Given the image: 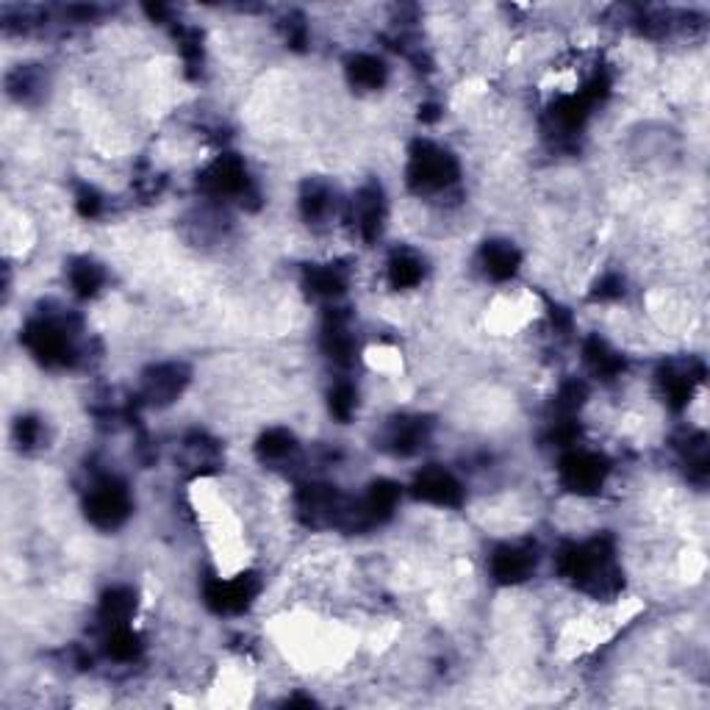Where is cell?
Listing matches in <instances>:
<instances>
[{
    "label": "cell",
    "instance_id": "1",
    "mask_svg": "<svg viewBox=\"0 0 710 710\" xmlns=\"http://www.w3.org/2000/svg\"><path fill=\"white\" fill-rule=\"evenodd\" d=\"M128 511H131V500H128L125 489L112 481H103L94 486L89 494V502H86V513L98 528H117L128 516Z\"/></svg>",
    "mask_w": 710,
    "mask_h": 710
},
{
    "label": "cell",
    "instance_id": "2",
    "mask_svg": "<svg viewBox=\"0 0 710 710\" xmlns=\"http://www.w3.org/2000/svg\"><path fill=\"white\" fill-rule=\"evenodd\" d=\"M411 175L422 189H444L458 178V164L450 153H444L433 145H424L413 156Z\"/></svg>",
    "mask_w": 710,
    "mask_h": 710
},
{
    "label": "cell",
    "instance_id": "3",
    "mask_svg": "<svg viewBox=\"0 0 710 710\" xmlns=\"http://www.w3.org/2000/svg\"><path fill=\"white\" fill-rule=\"evenodd\" d=\"M560 475L572 491L586 494V491H597L605 483L608 466L594 452H569L560 461Z\"/></svg>",
    "mask_w": 710,
    "mask_h": 710
},
{
    "label": "cell",
    "instance_id": "4",
    "mask_svg": "<svg viewBox=\"0 0 710 710\" xmlns=\"http://www.w3.org/2000/svg\"><path fill=\"white\" fill-rule=\"evenodd\" d=\"M416 497L433 505H458L461 502V483L444 469H424L416 481Z\"/></svg>",
    "mask_w": 710,
    "mask_h": 710
},
{
    "label": "cell",
    "instance_id": "5",
    "mask_svg": "<svg viewBox=\"0 0 710 710\" xmlns=\"http://www.w3.org/2000/svg\"><path fill=\"white\" fill-rule=\"evenodd\" d=\"M206 183L217 195H242L248 189V170L239 159L222 156L206 172Z\"/></svg>",
    "mask_w": 710,
    "mask_h": 710
},
{
    "label": "cell",
    "instance_id": "6",
    "mask_svg": "<svg viewBox=\"0 0 710 710\" xmlns=\"http://www.w3.org/2000/svg\"><path fill=\"white\" fill-rule=\"evenodd\" d=\"M491 569H494L497 580L519 583L530 575L533 555H530V550H522V547H502V550H497V555L491 560Z\"/></svg>",
    "mask_w": 710,
    "mask_h": 710
},
{
    "label": "cell",
    "instance_id": "7",
    "mask_svg": "<svg viewBox=\"0 0 710 710\" xmlns=\"http://www.w3.org/2000/svg\"><path fill=\"white\" fill-rule=\"evenodd\" d=\"M483 264H486V272L497 280H505L516 272L519 267V253L516 248L505 245V242H491L486 250H483Z\"/></svg>",
    "mask_w": 710,
    "mask_h": 710
},
{
    "label": "cell",
    "instance_id": "8",
    "mask_svg": "<svg viewBox=\"0 0 710 710\" xmlns=\"http://www.w3.org/2000/svg\"><path fill=\"white\" fill-rule=\"evenodd\" d=\"M133 608H136L133 594H131L128 588H114V591H109L106 599H103V619H106L112 627L128 625V619L133 617Z\"/></svg>",
    "mask_w": 710,
    "mask_h": 710
},
{
    "label": "cell",
    "instance_id": "9",
    "mask_svg": "<svg viewBox=\"0 0 710 710\" xmlns=\"http://www.w3.org/2000/svg\"><path fill=\"white\" fill-rule=\"evenodd\" d=\"M180 386H183V377H180L178 366H161V369H156V374L148 381V392H151L153 403H156V397H159V403L172 400L180 392Z\"/></svg>",
    "mask_w": 710,
    "mask_h": 710
},
{
    "label": "cell",
    "instance_id": "10",
    "mask_svg": "<svg viewBox=\"0 0 710 710\" xmlns=\"http://www.w3.org/2000/svg\"><path fill=\"white\" fill-rule=\"evenodd\" d=\"M422 261L411 253H400L394 256L392 267H389V275H392V283L394 287H403V289H411L416 287V283L422 280Z\"/></svg>",
    "mask_w": 710,
    "mask_h": 710
},
{
    "label": "cell",
    "instance_id": "11",
    "mask_svg": "<svg viewBox=\"0 0 710 710\" xmlns=\"http://www.w3.org/2000/svg\"><path fill=\"white\" fill-rule=\"evenodd\" d=\"M350 75H353V81L358 86L377 89L384 83V78H386V67H384L381 59H374V56H358L353 62V67H350Z\"/></svg>",
    "mask_w": 710,
    "mask_h": 710
},
{
    "label": "cell",
    "instance_id": "12",
    "mask_svg": "<svg viewBox=\"0 0 710 710\" xmlns=\"http://www.w3.org/2000/svg\"><path fill=\"white\" fill-rule=\"evenodd\" d=\"M101 283H103L101 269L94 267V264H89V261H83V264H78V267L73 269V289H75L78 295H83V297H89V295L98 292Z\"/></svg>",
    "mask_w": 710,
    "mask_h": 710
},
{
    "label": "cell",
    "instance_id": "13",
    "mask_svg": "<svg viewBox=\"0 0 710 710\" xmlns=\"http://www.w3.org/2000/svg\"><path fill=\"white\" fill-rule=\"evenodd\" d=\"M292 447H295V442L287 431H269L261 439V455L264 458H283V455L292 452Z\"/></svg>",
    "mask_w": 710,
    "mask_h": 710
},
{
    "label": "cell",
    "instance_id": "14",
    "mask_svg": "<svg viewBox=\"0 0 710 710\" xmlns=\"http://www.w3.org/2000/svg\"><path fill=\"white\" fill-rule=\"evenodd\" d=\"M330 411H334L339 419H350V413L355 411V389L353 386H336L334 394H330Z\"/></svg>",
    "mask_w": 710,
    "mask_h": 710
}]
</instances>
